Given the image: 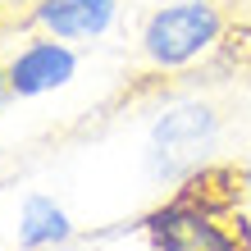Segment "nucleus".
Returning <instances> with one entry per match:
<instances>
[{
  "mask_svg": "<svg viewBox=\"0 0 251 251\" xmlns=\"http://www.w3.org/2000/svg\"><path fill=\"white\" fill-rule=\"evenodd\" d=\"M224 27L228 19L215 0H169V5L146 14L137 46L151 69L174 73V69L197 64L201 55H210L224 41Z\"/></svg>",
  "mask_w": 251,
  "mask_h": 251,
  "instance_id": "nucleus-1",
  "label": "nucleus"
},
{
  "mask_svg": "<svg viewBox=\"0 0 251 251\" xmlns=\"http://www.w3.org/2000/svg\"><path fill=\"white\" fill-rule=\"evenodd\" d=\"M219 146V114L205 100H174L155 114L151 132H146V174L155 183H187L197 178Z\"/></svg>",
  "mask_w": 251,
  "mask_h": 251,
  "instance_id": "nucleus-2",
  "label": "nucleus"
},
{
  "mask_svg": "<svg viewBox=\"0 0 251 251\" xmlns=\"http://www.w3.org/2000/svg\"><path fill=\"white\" fill-rule=\"evenodd\" d=\"M146 238L155 251H251V228L224 224L205 201L183 192L178 201H165L146 215Z\"/></svg>",
  "mask_w": 251,
  "mask_h": 251,
  "instance_id": "nucleus-3",
  "label": "nucleus"
},
{
  "mask_svg": "<svg viewBox=\"0 0 251 251\" xmlns=\"http://www.w3.org/2000/svg\"><path fill=\"white\" fill-rule=\"evenodd\" d=\"M73 73H78V50L60 37H46V32H37L27 46H19L5 60L9 92L19 100H37L46 92H60V87L73 82Z\"/></svg>",
  "mask_w": 251,
  "mask_h": 251,
  "instance_id": "nucleus-4",
  "label": "nucleus"
},
{
  "mask_svg": "<svg viewBox=\"0 0 251 251\" xmlns=\"http://www.w3.org/2000/svg\"><path fill=\"white\" fill-rule=\"evenodd\" d=\"M119 19V0H37L27 23L60 41H96Z\"/></svg>",
  "mask_w": 251,
  "mask_h": 251,
  "instance_id": "nucleus-5",
  "label": "nucleus"
},
{
  "mask_svg": "<svg viewBox=\"0 0 251 251\" xmlns=\"http://www.w3.org/2000/svg\"><path fill=\"white\" fill-rule=\"evenodd\" d=\"M73 238V219L69 210L46 192H27L19 205V224H14V242L19 251H55Z\"/></svg>",
  "mask_w": 251,
  "mask_h": 251,
  "instance_id": "nucleus-6",
  "label": "nucleus"
},
{
  "mask_svg": "<svg viewBox=\"0 0 251 251\" xmlns=\"http://www.w3.org/2000/svg\"><path fill=\"white\" fill-rule=\"evenodd\" d=\"M14 92H9V78H5V64H0V114H5V100H9Z\"/></svg>",
  "mask_w": 251,
  "mask_h": 251,
  "instance_id": "nucleus-7",
  "label": "nucleus"
},
{
  "mask_svg": "<svg viewBox=\"0 0 251 251\" xmlns=\"http://www.w3.org/2000/svg\"><path fill=\"white\" fill-rule=\"evenodd\" d=\"M242 187H247V197H251V155H247V165H242Z\"/></svg>",
  "mask_w": 251,
  "mask_h": 251,
  "instance_id": "nucleus-8",
  "label": "nucleus"
},
{
  "mask_svg": "<svg viewBox=\"0 0 251 251\" xmlns=\"http://www.w3.org/2000/svg\"><path fill=\"white\" fill-rule=\"evenodd\" d=\"M9 5H27V9H32L37 0H0V9H9Z\"/></svg>",
  "mask_w": 251,
  "mask_h": 251,
  "instance_id": "nucleus-9",
  "label": "nucleus"
}]
</instances>
